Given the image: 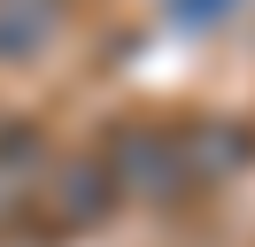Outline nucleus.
Wrapping results in <instances>:
<instances>
[{"label":"nucleus","mask_w":255,"mask_h":247,"mask_svg":"<svg viewBox=\"0 0 255 247\" xmlns=\"http://www.w3.org/2000/svg\"><path fill=\"white\" fill-rule=\"evenodd\" d=\"M101 170H109L116 201H170L186 193V170H178V124H155V116H131L109 131V147H101Z\"/></svg>","instance_id":"f257e3e1"},{"label":"nucleus","mask_w":255,"mask_h":247,"mask_svg":"<svg viewBox=\"0 0 255 247\" xmlns=\"http://www.w3.org/2000/svg\"><path fill=\"white\" fill-rule=\"evenodd\" d=\"M109 209H116V185L101 170V154H70V162H47L23 224H39V232H93Z\"/></svg>","instance_id":"f03ea898"},{"label":"nucleus","mask_w":255,"mask_h":247,"mask_svg":"<svg viewBox=\"0 0 255 247\" xmlns=\"http://www.w3.org/2000/svg\"><path fill=\"white\" fill-rule=\"evenodd\" d=\"M248 162H255V131H248V124H232V116H193V124H178V170H186L193 193L240 178Z\"/></svg>","instance_id":"7ed1b4c3"},{"label":"nucleus","mask_w":255,"mask_h":247,"mask_svg":"<svg viewBox=\"0 0 255 247\" xmlns=\"http://www.w3.org/2000/svg\"><path fill=\"white\" fill-rule=\"evenodd\" d=\"M47 139L39 131H23V124H8L0 131V224H23L31 216V193H39V178H47Z\"/></svg>","instance_id":"20e7f679"},{"label":"nucleus","mask_w":255,"mask_h":247,"mask_svg":"<svg viewBox=\"0 0 255 247\" xmlns=\"http://www.w3.org/2000/svg\"><path fill=\"white\" fill-rule=\"evenodd\" d=\"M62 31V0H0V62H39Z\"/></svg>","instance_id":"39448f33"},{"label":"nucleus","mask_w":255,"mask_h":247,"mask_svg":"<svg viewBox=\"0 0 255 247\" xmlns=\"http://www.w3.org/2000/svg\"><path fill=\"white\" fill-rule=\"evenodd\" d=\"M232 8H240V0H170V23L178 31H217Z\"/></svg>","instance_id":"423d86ee"}]
</instances>
